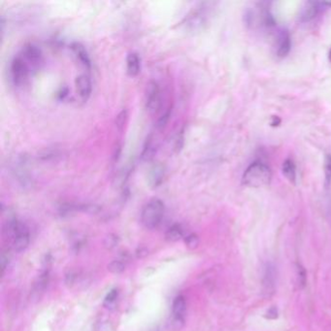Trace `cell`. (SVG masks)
Listing matches in <instances>:
<instances>
[{
    "mask_svg": "<svg viewBox=\"0 0 331 331\" xmlns=\"http://www.w3.org/2000/svg\"><path fill=\"white\" fill-rule=\"evenodd\" d=\"M128 120V111L123 110L118 116L116 119V126L117 129H119L120 131H122L123 129L125 128V124L127 123Z\"/></svg>",
    "mask_w": 331,
    "mask_h": 331,
    "instance_id": "7402d4cb",
    "label": "cell"
},
{
    "mask_svg": "<svg viewBox=\"0 0 331 331\" xmlns=\"http://www.w3.org/2000/svg\"><path fill=\"white\" fill-rule=\"evenodd\" d=\"M165 212V203L159 198H154L143 207L141 212V223L147 229H156L163 221Z\"/></svg>",
    "mask_w": 331,
    "mask_h": 331,
    "instance_id": "7a4b0ae2",
    "label": "cell"
},
{
    "mask_svg": "<svg viewBox=\"0 0 331 331\" xmlns=\"http://www.w3.org/2000/svg\"><path fill=\"white\" fill-rule=\"evenodd\" d=\"M278 50L277 55L280 57H285L289 55L292 48L291 36L288 30H283L278 38Z\"/></svg>",
    "mask_w": 331,
    "mask_h": 331,
    "instance_id": "30bf717a",
    "label": "cell"
},
{
    "mask_svg": "<svg viewBox=\"0 0 331 331\" xmlns=\"http://www.w3.org/2000/svg\"><path fill=\"white\" fill-rule=\"evenodd\" d=\"M71 51L77 61L86 68L91 67V58L88 54L85 46L79 42H74L71 44Z\"/></svg>",
    "mask_w": 331,
    "mask_h": 331,
    "instance_id": "9c48e42d",
    "label": "cell"
},
{
    "mask_svg": "<svg viewBox=\"0 0 331 331\" xmlns=\"http://www.w3.org/2000/svg\"><path fill=\"white\" fill-rule=\"evenodd\" d=\"M186 311V301L183 295H178L175 297L172 303V315L173 323L180 329V325L183 326L184 322V315Z\"/></svg>",
    "mask_w": 331,
    "mask_h": 331,
    "instance_id": "8992f818",
    "label": "cell"
},
{
    "mask_svg": "<svg viewBox=\"0 0 331 331\" xmlns=\"http://www.w3.org/2000/svg\"><path fill=\"white\" fill-rule=\"evenodd\" d=\"M119 295V291L117 289H114L109 292V294L106 295L105 299H104V305L105 306H110L112 303H114L116 301V299L118 298Z\"/></svg>",
    "mask_w": 331,
    "mask_h": 331,
    "instance_id": "cb8c5ba5",
    "label": "cell"
},
{
    "mask_svg": "<svg viewBox=\"0 0 331 331\" xmlns=\"http://www.w3.org/2000/svg\"><path fill=\"white\" fill-rule=\"evenodd\" d=\"M12 243V248L15 252L20 253L26 250L30 243V235L28 228L25 226L23 223L18 232V234L15 236V238L11 242Z\"/></svg>",
    "mask_w": 331,
    "mask_h": 331,
    "instance_id": "ba28073f",
    "label": "cell"
},
{
    "mask_svg": "<svg viewBox=\"0 0 331 331\" xmlns=\"http://www.w3.org/2000/svg\"><path fill=\"white\" fill-rule=\"evenodd\" d=\"M184 244L189 250H194L199 245V238L195 233H189L184 237Z\"/></svg>",
    "mask_w": 331,
    "mask_h": 331,
    "instance_id": "ffe728a7",
    "label": "cell"
},
{
    "mask_svg": "<svg viewBox=\"0 0 331 331\" xmlns=\"http://www.w3.org/2000/svg\"><path fill=\"white\" fill-rule=\"evenodd\" d=\"M10 73L15 85H21L28 75V63L25 59L18 55L14 57L10 65Z\"/></svg>",
    "mask_w": 331,
    "mask_h": 331,
    "instance_id": "277c9868",
    "label": "cell"
},
{
    "mask_svg": "<svg viewBox=\"0 0 331 331\" xmlns=\"http://www.w3.org/2000/svg\"><path fill=\"white\" fill-rule=\"evenodd\" d=\"M164 177H165V169H164V167L161 166H155L152 169L151 174H150L151 184L157 187L159 184H162Z\"/></svg>",
    "mask_w": 331,
    "mask_h": 331,
    "instance_id": "e0dca14e",
    "label": "cell"
},
{
    "mask_svg": "<svg viewBox=\"0 0 331 331\" xmlns=\"http://www.w3.org/2000/svg\"><path fill=\"white\" fill-rule=\"evenodd\" d=\"M171 116V108H167L166 112L161 116V118L158 120L157 128L159 129H165L169 121V118Z\"/></svg>",
    "mask_w": 331,
    "mask_h": 331,
    "instance_id": "603a6c76",
    "label": "cell"
},
{
    "mask_svg": "<svg viewBox=\"0 0 331 331\" xmlns=\"http://www.w3.org/2000/svg\"><path fill=\"white\" fill-rule=\"evenodd\" d=\"M48 281H49V271L45 270L41 273V275L38 278V281L35 284V292L40 293V292L44 291L45 288L48 285Z\"/></svg>",
    "mask_w": 331,
    "mask_h": 331,
    "instance_id": "d6986e66",
    "label": "cell"
},
{
    "mask_svg": "<svg viewBox=\"0 0 331 331\" xmlns=\"http://www.w3.org/2000/svg\"><path fill=\"white\" fill-rule=\"evenodd\" d=\"M283 174L285 177L291 182V183H295L296 180V167H295V163L292 160H286L283 164Z\"/></svg>",
    "mask_w": 331,
    "mask_h": 331,
    "instance_id": "2e32d148",
    "label": "cell"
},
{
    "mask_svg": "<svg viewBox=\"0 0 331 331\" xmlns=\"http://www.w3.org/2000/svg\"><path fill=\"white\" fill-rule=\"evenodd\" d=\"M118 238L116 235H109L107 236L105 240H104V247L107 249V250H112L113 248H115L118 244Z\"/></svg>",
    "mask_w": 331,
    "mask_h": 331,
    "instance_id": "d4e9b609",
    "label": "cell"
},
{
    "mask_svg": "<svg viewBox=\"0 0 331 331\" xmlns=\"http://www.w3.org/2000/svg\"><path fill=\"white\" fill-rule=\"evenodd\" d=\"M207 16L203 10H197L192 13V15L189 16L187 25L190 29L195 30L198 28H201L203 25L206 23Z\"/></svg>",
    "mask_w": 331,
    "mask_h": 331,
    "instance_id": "4fadbf2b",
    "label": "cell"
},
{
    "mask_svg": "<svg viewBox=\"0 0 331 331\" xmlns=\"http://www.w3.org/2000/svg\"><path fill=\"white\" fill-rule=\"evenodd\" d=\"M325 177L326 184L329 185L331 183V155H327L325 158Z\"/></svg>",
    "mask_w": 331,
    "mask_h": 331,
    "instance_id": "44dd1931",
    "label": "cell"
},
{
    "mask_svg": "<svg viewBox=\"0 0 331 331\" xmlns=\"http://www.w3.org/2000/svg\"><path fill=\"white\" fill-rule=\"evenodd\" d=\"M162 104L161 88L158 82L150 81L145 90V106L150 113H156Z\"/></svg>",
    "mask_w": 331,
    "mask_h": 331,
    "instance_id": "3957f363",
    "label": "cell"
},
{
    "mask_svg": "<svg viewBox=\"0 0 331 331\" xmlns=\"http://www.w3.org/2000/svg\"><path fill=\"white\" fill-rule=\"evenodd\" d=\"M22 57L25 59V61L32 65H37L41 61L42 58V53L41 50L33 44H28L24 47L22 51Z\"/></svg>",
    "mask_w": 331,
    "mask_h": 331,
    "instance_id": "8fae6325",
    "label": "cell"
},
{
    "mask_svg": "<svg viewBox=\"0 0 331 331\" xmlns=\"http://www.w3.org/2000/svg\"><path fill=\"white\" fill-rule=\"evenodd\" d=\"M321 3L317 2H308L306 6L302 9L300 14V20L301 21H309L313 19L320 11Z\"/></svg>",
    "mask_w": 331,
    "mask_h": 331,
    "instance_id": "5bb4252c",
    "label": "cell"
},
{
    "mask_svg": "<svg viewBox=\"0 0 331 331\" xmlns=\"http://www.w3.org/2000/svg\"><path fill=\"white\" fill-rule=\"evenodd\" d=\"M277 283V269L272 262H267L262 274V291L267 296L275 293Z\"/></svg>",
    "mask_w": 331,
    "mask_h": 331,
    "instance_id": "5b68a950",
    "label": "cell"
},
{
    "mask_svg": "<svg viewBox=\"0 0 331 331\" xmlns=\"http://www.w3.org/2000/svg\"><path fill=\"white\" fill-rule=\"evenodd\" d=\"M183 237H184V229L178 223H175L172 226H170L166 232V240L169 243L178 242Z\"/></svg>",
    "mask_w": 331,
    "mask_h": 331,
    "instance_id": "9a60e30c",
    "label": "cell"
},
{
    "mask_svg": "<svg viewBox=\"0 0 331 331\" xmlns=\"http://www.w3.org/2000/svg\"><path fill=\"white\" fill-rule=\"evenodd\" d=\"M127 71L129 76L135 77L141 71V59L137 53H129L127 56Z\"/></svg>",
    "mask_w": 331,
    "mask_h": 331,
    "instance_id": "7c38bea8",
    "label": "cell"
},
{
    "mask_svg": "<svg viewBox=\"0 0 331 331\" xmlns=\"http://www.w3.org/2000/svg\"><path fill=\"white\" fill-rule=\"evenodd\" d=\"M108 270L113 274H121L126 270V264L119 259L113 260L108 265Z\"/></svg>",
    "mask_w": 331,
    "mask_h": 331,
    "instance_id": "ac0fdd59",
    "label": "cell"
},
{
    "mask_svg": "<svg viewBox=\"0 0 331 331\" xmlns=\"http://www.w3.org/2000/svg\"><path fill=\"white\" fill-rule=\"evenodd\" d=\"M75 85H76V92L78 93L79 97L83 101H87L92 94V80L90 76L87 74L79 75L76 78Z\"/></svg>",
    "mask_w": 331,
    "mask_h": 331,
    "instance_id": "52a82bcc",
    "label": "cell"
},
{
    "mask_svg": "<svg viewBox=\"0 0 331 331\" xmlns=\"http://www.w3.org/2000/svg\"><path fill=\"white\" fill-rule=\"evenodd\" d=\"M271 178L270 168L261 162H256L245 170L242 182L247 186L260 187L269 184Z\"/></svg>",
    "mask_w": 331,
    "mask_h": 331,
    "instance_id": "6da1fadb",
    "label": "cell"
},
{
    "mask_svg": "<svg viewBox=\"0 0 331 331\" xmlns=\"http://www.w3.org/2000/svg\"><path fill=\"white\" fill-rule=\"evenodd\" d=\"M329 59H330V61L331 62V50L330 51V54H329Z\"/></svg>",
    "mask_w": 331,
    "mask_h": 331,
    "instance_id": "484cf974",
    "label": "cell"
}]
</instances>
